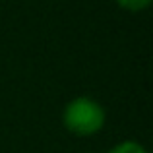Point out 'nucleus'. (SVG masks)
I'll return each mask as SVG.
<instances>
[{
	"mask_svg": "<svg viewBox=\"0 0 153 153\" xmlns=\"http://www.w3.org/2000/svg\"><path fill=\"white\" fill-rule=\"evenodd\" d=\"M116 4H118L120 8H124V10L140 12V10H143V8L149 6L151 0H116Z\"/></svg>",
	"mask_w": 153,
	"mask_h": 153,
	"instance_id": "3",
	"label": "nucleus"
},
{
	"mask_svg": "<svg viewBox=\"0 0 153 153\" xmlns=\"http://www.w3.org/2000/svg\"><path fill=\"white\" fill-rule=\"evenodd\" d=\"M105 124V111L89 97H78L68 103L64 111V126L76 136H91Z\"/></svg>",
	"mask_w": 153,
	"mask_h": 153,
	"instance_id": "1",
	"label": "nucleus"
},
{
	"mask_svg": "<svg viewBox=\"0 0 153 153\" xmlns=\"http://www.w3.org/2000/svg\"><path fill=\"white\" fill-rule=\"evenodd\" d=\"M108 153H147V151L138 142H122L118 146H114Z\"/></svg>",
	"mask_w": 153,
	"mask_h": 153,
	"instance_id": "2",
	"label": "nucleus"
}]
</instances>
